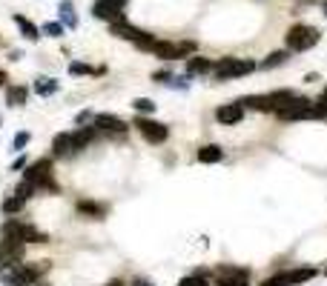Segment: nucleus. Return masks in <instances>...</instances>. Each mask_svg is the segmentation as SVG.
<instances>
[{"label":"nucleus","instance_id":"1","mask_svg":"<svg viewBox=\"0 0 327 286\" xmlns=\"http://www.w3.org/2000/svg\"><path fill=\"white\" fill-rule=\"evenodd\" d=\"M49 269V260L40 264H15V266H3L0 269V280L6 286H32L40 280V275Z\"/></svg>","mask_w":327,"mask_h":286},{"label":"nucleus","instance_id":"2","mask_svg":"<svg viewBox=\"0 0 327 286\" xmlns=\"http://www.w3.org/2000/svg\"><path fill=\"white\" fill-rule=\"evenodd\" d=\"M296 100V94L287 92V89H281V92H273V94H253V98H241L238 103L244 109H258V112H281L287 103H293Z\"/></svg>","mask_w":327,"mask_h":286},{"label":"nucleus","instance_id":"3","mask_svg":"<svg viewBox=\"0 0 327 286\" xmlns=\"http://www.w3.org/2000/svg\"><path fill=\"white\" fill-rule=\"evenodd\" d=\"M23 180H29L37 192H55L58 195V183L52 180V160L49 157H43V160H37L35 166H29V172H26Z\"/></svg>","mask_w":327,"mask_h":286},{"label":"nucleus","instance_id":"4","mask_svg":"<svg viewBox=\"0 0 327 286\" xmlns=\"http://www.w3.org/2000/svg\"><path fill=\"white\" fill-rule=\"evenodd\" d=\"M316 275H319L316 266H298V269H287V272L273 275V278H264L258 286H298V283H304V280L316 278Z\"/></svg>","mask_w":327,"mask_h":286},{"label":"nucleus","instance_id":"5","mask_svg":"<svg viewBox=\"0 0 327 286\" xmlns=\"http://www.w3.org/2000/svg\"><path fill=\"white\" fill-rule=\"evenodd\" d=\"M255 69L253 60H244V57H221L212 72H215L218 80H233V78H241V75H250Z\"/></svg>","mask_w":327,"mask_h":286},{"label":"nucleus","instance_id":"6","mask_svg":"<svg viewBox=\"0 0 327 286\" xmlns=\"http://www.w3.org/2000/svg\"><path fill=\"white\" fill-rule=\"evenodd\" d=\"M319 37H321L319 29H313V26H293L290 32H287V49L307 52V49H313V46L319 43Z\"/></svg>","mask_w":327,"mask_h":286},{"label":"nucleus","instance_id":"7","mask_svg":"<svg viewBox=\"0 0 327 286\" xmlns=\"http://www.w3.org/2000/svg\"><path fill=\"white\" fill-rule=\"evenodd\" d=\"M3 235L15 237V241H20V243H46L43 232H37L35 226L20 223V221H6V223H3Z\"/></svg>","mask_w":327,"mask_h":286},{"label":"nucleus","instance_id":"8","mask_svg":"<svg viewBox=\"0 0 327 286\" xmlns=\"http://www.w3.org/2000/svg\"><path fill=\"white\" fill-rule=\"evenodd\" d=\"M195 52V43H167V40H155L152 55L161 60H175V57H187Z\"/></svg>","mask_w":327,"mask_h":286},{"label":"nucleus","instance_id":"9","mask_svg":"<svg viewBox=\"0 0 327 286\" xmlns=\"http://www.w3.org/2000/svg\"><path fill=\"white\" fill-rule=\"evenodd\" d=\"M278 117H281V121H310V117H316V112H313V100L296 98L293 103H287V106L278 112Z\"/></svg>","mask_w":327,"mask_h":286},{"label":"nucleus","instance_id":"10","mask_svg":"<svg viewBox=\"0 0 327 286\" xmlns=\"http://www.w3.org/2000/svg\"><path fill=\"white\" fill-rule=\"evenodd\" d=\"M124 6H126V0H95V17H101V20H109V23H115L124 17Z\"/></svg>","mask_w":327,"mask_h":286},{"label":"nucleus","instance_id":"11","mask_svg":"<svg viewBox=\"0 0 327 286\" xmlns=\"http://www.w3.org/2000/svg\"><path fill=\"white\" fill-rule=\"evenodd\" d=\"M135 126H138V132L149 143H164L169 137V129L164 126V123H158V121H149V117H138V121H135Z\"/></svg>","mask_w":327,"mask_h":286},{"label":"nucleus","instance_id":"12","mask_svg":"<svg viewBox=\"0 0 327 286\" xmlns=\"http://www.w3.org/2000/svg\"><path fill=\"white\" fill-rule=\"evenodd\" d=\"M23 249H26V243L15 241V237H6V241L0 243V264L3 266L23 264Z\"/></svg>","mask_w":327,"mask_h":286},{"label":"nucleus","instance_id":"13","mask_svg":"<svg viewBox=\"0 0 327 286\" xmlns=\"http://www.w3.org/2000/svg\"><path fill=\"white\" fill-rule=\"evenodd\" d=\"M218 286H250V269H241V266L218 269Z\"/></svg>","mask_w":327,"mask_h":286},{"label":"nucleus","instance_id":"14","mask_svg":"<svg viewBox=\"0 0 327 286\" xmlns=\"http://www.w3.org/2000/svg\"><path fill=\"white\" fill-rule=\"evenodd\" d=\"M95 129L98 132H109V135H126V123L115 114H95Z\"/></svg>","mask_w":327,"mask_h":286},{"label":"nucleus","instance_id":"15","mask_svg":"<svg viewBox=\"0 0 327 286\" xmlns=\"http://www.w3.org/2000/svg\"><path fill=\"white\" fill-rule=\"evenodd\" d=\"M215 117H218V123H224V126H235V123L244 117V106H241L238 100H235V103H224V106H218Z\"/></svg>","mask_w":327,"mask_h":286},{"label":"nucleus","instance_id":"16","mask_svg":"<svg viewBox=\"0 0 327 286\" xmlns=\"http://www.w3.org/2000/svg\"><path fill=\"white\" fill-rule=\"evenodd\" d=\"M52 155L55 157H72L75 155V143H72V132H63L52 140Z\"/></svg>","mask_w":327,"mask_h":286},{"label":"nucleus","instance_id":"17","mask_svg":"<svg viewBox=\"0 0 327 286\" xmlns=\"http://www.w3.org/2000/svg\"><path fill=\"white\" fill-rule=\"evenodd\" d=\"M101 135V132H98V129L95 126H78L72 132V143H75V152H80V149H86L89 143L95 140V137Z\"/></svg>","mask_w":327,"mask_h":286},{"label":"nucleus","instance_id":"18","mask_svg":"<svg viewBox=\"0 0 327 286\" xmlns=\"http://www.w3.org/2000/svg\"><path fill=\"white\" fill-rule=\"evenodd\" d=\"M112 35H115V37H124V40L138 43L141 37H144V32H141V29H135V26H129L126 20H115V23H112Z\"/></svg>","mask_w":327,"mask_h":286},{"label":"nucleus","instance_id":"19","mask_svg":"<svg viewBox=\"0 0 327 286\" xmlns=\"http://www.w3.org/2000/svg\"><path fill=\"white\" fill-rule=\"evenodd\" d=\"M221 157H224V149L215 146V143H207V146L198 149V160H201V163H218Z\"/></svg>","mask_w":327,"mask_h":286},{"label":"nucleus","instance_id":"20","mask_svg":"<svg viewBox=\"0 0 327 286\" xmlns=\"http://www.w3.org/2000/svg\"><path fill=\"white\" fill-rule=\"evenodd\" d=\"M212 60H207V57H187V75H207V72H212Z\"/></svg>","mask_w":327,"mask_h":286},{"label":"nucleus","instance_id":"21","mask_svg":"<svg viewBox=\"0 0 327 286\" xmlns=\"http://www.w3.org/2000/svg\"><path fill=\"white\" fill-rule=\"evenodd\" d=\"M26 94H29L26 86H9L6 89V103L9 106H23V103H26Z\"/></svg>","mask_w":327,"mask_h":286},{"label":"nucleus","instance_id":"22","mask_svg":"<svg viewBox=\"0 0 327 286\" xmlns=\"http://www.w3.org/2000/svg\"><path fill=\"white\" fill-rule=\"evenodd\" d=\"M32 89H35V94H40V98H49V94L58 92V80H52V78H37Z\"/></svg>","mask_w":327,"mask_h":286},{"label":"nucleus","instance_id":"23","mask_svg":"<svg viewBox=\"0 0 327 286\" xmlns=\"http://www.w3.org/2000/svg\"><path fill=\"white\" fill-rule=\"evenodd\" d=\"M15 23H17V29L23 32V37H26V40H37V37H40V29H37L35 23H29L23 14H15Z\"/></svg>","mask_w":327,"mask_h":286},{"label":"nucleus","instance_id":"24","mask_svg":"<svg viewBox=\"0 0 327 286\" xmlns=\"http://www.w3.org/2000/svg\"><path fill=\"white\" fill-rule=\"evenodd\" d=\"M78 212L80 214H89V218H103V214H106V206L92 203V200H78Z\"/></svg>","mask_w":327,"mask_h":286},{"label":"nucleus","instance_id":"25","mask_svg":"<svg viewBox=\"0 0 327 286\" xmlns=\"http://www.w3.org/2000/svg\"><path fill=\"white\" fill-rule=\"evenodd\" d=\"M281 63H287V52H273V55H267L261 60V69H276Z\"/></svg>","mask_w":327,"mask_h":286},{"label":"nucleus","instance_id":"26","mask_svg":"<svg viewBox=\"0 0 327 286\" xmlns=\"http://www.w3.org/2000/svg\"><path fill=\"white\" fill-rule=\"evenodd\" d=\"M23 206H26V200H23V198H17V195H12V198H6V200H3V212H6V214H15V212H20Z\"/></svg>","mask_w":327,"mask_h":286},{"label":"nucleus","instance_id":"27","mask_svg":"<svg viewBox=\"0 0 327 286\" xmlns=\"http://www.w3.org/2000/svg\"><path fill=\"white\" fill-rule=\"evenodd\" d=\"M60 17H63V23L69 29L78 26V17H75V12H72V3H60Z\"/></svg>","mask_w":327,"mask_h":286},{"label":"nucleus","instance_id":"28","mask_svg":"<svg viewBox=\"0 0 327 286\" xmlns=\"http://www.w3.org/2000/svg\"><path fill=\"white\" fill-rule=\"evenodd\" d=\"M132 106H135V112L141 114H152L155 112V103L149 98H138V100H132Z\"/></svg>","mask_w":327,"mask_h":286},{"label":"nucleus","instance_id":"29","mask_svg":"<svg viewBox=\"0 0 327 286\" xmlns=\"http://www.w3.org/2000/svg\"><path fill=\"white\" fill-rule=\"evenodd\" d=\"M101 69H92L86 63H69V75H98Z\"/></svg>","mask_w":327,"mask_h":286},{"label":"nucleus","instance_id":"30","mask_svg":"<svg viewBox=\"0 0 327 286\" xmlns=\"http://www.w3.org/2000/svg\"><path fill=\"white\" fill-rule=\"evenodd\" d=\"M35 192H37V189H35V186H32V183H29V180H23V183H20V186H17V189H15V195H17V198H23V200H29L32 195H35Z\"/></svg>","mask_w":327,"mask_h":286},{"label":"nucleus","instance_id":"31","mask_svg":"<svg viewBox=\"0 0 327 286\" xmlns=\"http://www.w3.org/2000/svg\"><path fill=\"white\" fill-rule=\"evenodd\" d=\"M43 35L60 37V35H63V23H46V26H43Z\"/></svg>","mask_w":327,"mask_h":286},{"label":"nucleus","instance_id":"32","mask_svg":"<svg viewBox=\"0 0 327 286\" xmlns=\"http://www.w3.org/2000/svg\"><path fill=\"white\" fill-rule=\"evenodd\" d=\"M178 286H207V280H204V275H189V278H184Z\"/></svg>","mask_w":327,"mask_h":286},{"label":"nucleus","instance_id":"33","mask_svg":"<svg viewBox=\"0 0 327 286\" xmlns=\"http://www.w3.org/2000/svg\"><path fill=\"white\" fill-rule=\"evenodd\" d=\"M26 143H29V132H17V135H15V143H12V146H15L17 152H20L23 146H26Z\"/></svg>","mask_w":327,"mask_h":286},{"label":"nucleus","instance_id":"34","mask_svg":"<svg viewBox=\"0 0 327 286\" xmlns=\"http://www.w3.org/2000/svg\"><path fill=\"white\" fill-rule=\"evenodd\" d=\"M152 80H158V83H167V80H172V75H169V72H155Z\"/></svg>","mask_w":327,"mask_h":286},{"label":"nucleus","instance_id":"35","mask_svg":"<svg viewBox=\"0 0 327 286\" xmlns=\"http://www.w3.org/2000/svg\"><path fill=\"white\" fill-rule=\"evenodd\" d=\"M23 166H26V157H17L15 163H12V169H23Z\"/></svg>","mask_w":327,"mask_h":286},{"label":"nucleus","instance_id":"36","mask_svg":"<svg viewBox=\"0 0 327 286\" xmlns=\"http://www.w3.org/2000/svg\"><path fill=\"white\" fill-rule=\"evenodd\" d=\"M132 286H152V283H146V280H135Z\"/></svg>","mask_w":327,"mask_h":286},{"label":"nucleus","instance_id":"37","mask_svg":"<svg viewBox=\"0 0 327 286\" xmlns=\"http://www.w3.org/2000/svg\"><path fill=\"white\" fill-rule=\"evenodd\" d=\"M106 286H124V283H121V280H112V283H106Z\"/></svg>","mask_w":327,"mask_h":286},{"label":"nucleus","instance_id":"38","mask_svg":"<svg viewBox=\"0 0 327 286\" xmlns=\"http://www.w3.org/2000/svg\"><path fill=\"white\" fill-rule=\"evenodd\" d=\"M321 98H327V89H324V94H321Z\"/></svg>","mask_w":327,"mask_h":286},{"label":"nucleus","instance_id":"39","mask_svg":"<svg viewBox=\"0 0 327 286\" xmlns=\"http://www.w3.org/2000/svg\"><path fill=\"white\" fill-rule=\"evenodd\" d=\"M324 14H327V12H324Z\"/></svg>","mask_w":327,"mask_h":286}]
</instances>
